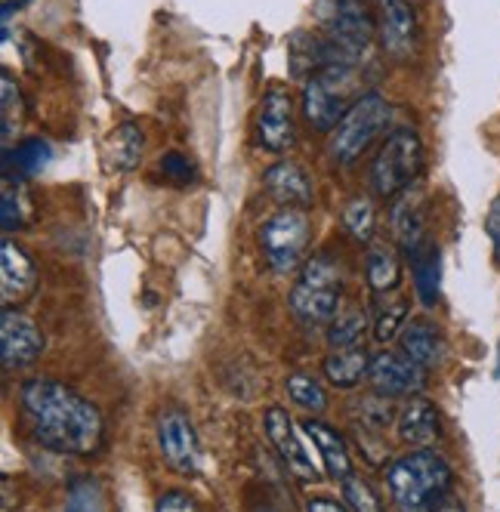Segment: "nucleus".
Returning a JSON list of instances; mask_svg holds the SVG:
<instances>
[{
	"label": "nucleus",
	"mask_w": 500,
	"mask_h": 512,
	"mask_svg": "<svg viewBox=\"0 0 500 512\" xmlns=\"http://www.w3.org/2000/svg\"><path fill=\"white\" fill-rule=\"evenodd\" d=\"M362 96V75L355 62H334L303 81V115L318 133H334Z\"/></svg>",
	"instance_id": "3"
},
{
	"label": "nucleus",
	"mask_w": 500,
	"mask_h": 512,
	"mask_svg": "<svg viewBox=\"0 0 500 512\" xmlns=\"http://www.w3.org/2000/svg\"><path fill=\"white\" fill-rule=\"evenodd\" d=\"M343 229L349 232L352 241L368 244V241L374 238V229H377V210H374V201H371V198H362V195L349 198L346 207H343Z\"/></svg>",
	"instance_id": "27"
},
{
	"label": "nucleus",
	"mask_w": 500,
	"mask_h": 512,
	"mask_svg": "<svg viewBox=\"0 0 500 512\" xmlns=\"http://www.w3.org/2000/svg\"><path fill=\"white\" fill-rule=\"evenodd\" d=\"M389 118H392L389 102L380 93H365L343 115V121L334 127L331 145H328L331 161L334 164H343V167L355 164V161H359L371 149L374 139L386 130Z\"/></svg>",
	"instance_id": "5"
},
{
	"label": "nucleus",
	"mask_w": 500,
	"mask_h": 512,
	"mask_svg": "<svg viewBox=\"0 0 500 512\" xmlns=\"http://www.w3.org/2000/svg\"><path fill=\"white\" fill-rule=\"evenodd\" d=\"M494 377H500V346H497V368H494Z\"/></svg>",
	"instance_id": "41"
},
{
	"label": "nucleus",
	"mask_w": 500,
	"mask_h": 512,
	"mask_svg": "<svg viewBox=\"0 0 500 512\" xmlns=\"http://www.w3.org/2000/svg\"><path fill=\"white\" fill-rule=\"evenodd\" d=\"M312 16L349 56L359 59L374 41V16L368 0H312Z\"/></svg>",
	"instance_id": "7"
},
{
	"label": "nucleus",
	"mask_w": 500,
	"mask_h": 512,
	"mask_svg": "<svg viewBox=\"0 0 500 512\" xmlns=\"http://www.w3.org/2000/svg\"><path fill=\"white\" fill-rule=\"evenodd\" d=\"M436 512H463V506H460L457 500H451V497H448V500H445V503H442Z\"/></svg>",
	"instance_id": "40"
},
{
	"label": "nucleus",
	"mask_w": 500,
	"mask_h": 512,
	"mask_svg": "<svg viewBox=\"0 0 500 512\" xmlns=\"http://www.w3.org/2000/svg\"><path fill=\"white\" fill-rule=\"evenodd\" d=\"M309 213L300 207H281L272 213L263 229H260V247L266 263L275 272H294L306 260V247H309Z\"/></svg>",
	"instance_id": "6"
},
{
	"label": "nucleus",
	"mask_w": 500,
	"mask_h": 512,
	"mask_svg": "<svg viewBox=\"0 0 500 512\" xmlns=\"http://www.w3.org/2000/svg\"><path fill=\"white\" fill-rule=\"evenodd\" d=\"M392 235H396V244L408 260L430 244V238H426V213L411 192L399 195L396 204H392Z\"/></svg>",
	"instance_id": "17"
},
{
	"label": "nucleus",
	"mask_w": 500,
	"mask_h": 512,
	"mask_svg": "<svg viewBox=\"0 0 500 512\" xmlns=\"http://www.w3.org/2000/svg\"><path fill=\"white\" fill-rule=\"evenodd\" d=\"M392 417H396V411H392L389 398L386 395H365L359 401H352V420H355V429H359V435H380Z\"/></svg>",
	"instance_id": "25"
},
{
	"label": "nucleus",
	"mask_w": 500,
	"mask_h": 512,
	"mask_svg": "<svg viewBox=\"0 0 500 512\" xmlns=\"http://www.w3.org/2000/svg\"><path fill=\"white\" fill-rule=\"evenodd\" d=\"M423 139L417 130L411 127H399L392 130L371 161V192L377 198H399L405 192H411V186L417 182L420 170H423Z\"/></svg>",
	"instance_id": "4"
},
{
	"label": "nucleus",
	"mask_w": 500,
	"mask_h": 512,
	"mask_svg": "<svg viewBox=\"0 0 500 512\" xmlns=\"http://www.w3.org/2000/svg\"><path fill=\"white\" fill-rule=\"evenodd\" d=\"M411 272H414V287H417L420 303L426 309H433L439 300V287H442V256L433 241L411 256Z\"/></svg>",
	"instance_id": "23"
},
{
	"label": "nucleus",
	"mask_w": 500,
	"mask_h": 512,
	"mask_svg": "<svg viewBox=\"0 0 500 512\" xmlns=\"http://www.w3.org/2000/svg\"><path fill=\"white\" fill-rule=\"evenodd\" d=\"M0 223H4V232H13L22 223V201H19V192H13V179H4V210H0Z\"/></svg>",
	"instance_id": "36"
},
{
	"label": "nucleus",
	"mask_w": 500,
	"mask_h": 512,
	"mask_svg": "<svg viewBox=\"0 0 500 512\" xmlns=\"http://www.w3.org/2000/svg\"><path fill=\"white\" fill-rule=\"evenodd\" d=\"M377 34L386 56L396 62H411L420 44V25L411 0H380Z\"/></svg>",
	"instance_id": "10"
},
{
	"label": "nucleus",
	"mask_w": 500,
	"mask_h": 512,
	"mask_svg": "<svg viewBox=\"0 0 500 512\" xmlns=\"http://www.w3.org/2000/svg\"><path fill=\"white\" fill-rule=\"evenodd\" d=\"M303 432H306V438L312 442V448H315V454L321 457V463H325V469H328V475L331 479H346V475H352V460H349V448H346V442H343V435L334 429V426H328V423H321V420H306L303 423Z\"/></svg>",
	"instance_id": "18"
},
{
	"label": "nucleus",
	"mask_w": 500,
	"mask_h": 512,
	"mask_svg": "<svg viewBox=\"0 0 500 512\" xmlns=\"http://www.w3.org/2000/svg\"><path fill=\"white\" fill-rule=\"evenodd\" d=\"M34 287H38V266H34L22 244L4 238V244H0V294H4V306L13 309L25 303L34 294Z\"/></svg>",
	"instance_id": "14"
},
{
	"label": "nucleus",
	"mask_w": 500,
	"mask_h": 512,
	"mask_svg": "<svg viewBox=\"0 0 500 512\" xmlns=\"http://www.w3.org/2000/svg\"><path fill=\"white\" fill-rule=\"evenodd\" d=\"M408 300L405 297H396V300H386L380 309H377V321H374V337L380 343H389L392 337L402 334V327L408 324Z\"/></svg>",
	"instance_id": "32"
},
{
	"label": "nucleus",
	"mask_w": 500,
	"mask_h": 512,
	"mask_svg": "<svg viewBox=\"0 0 500 512\" xmlns=\"http://www.w3.org/2000/svg\"><path fill=\"white\" fill-rule=\"evenodd\" d=\"M22 408L38 442L59 454H93L102 442V414L71 386L41 377L22 386Z\"/></svg>",
	"instance_id": "1"
},
{
	"label": "nucleus",
	"mask_w": 500,
	"mask_h": 512,
	"mask_svg": "<svg viewBox=\"0 0 500 512\" xmlns=\"http://www.w3.org/2000/svg\"><path fill=\"white\" fill-rule=\"evenodd\" d=\"M365 272H368V284L374 294H389V290H396L402 284V260H399L396 247L374 244L368 250Z\"/></svg>",
	"instance_id": "24"
},
{
	"label": "nucleus",
	"mask_w": 500,
	"mask_h": 512,
	"mask_svg": "<svg viewBox=\"0 0 500 512\" xmlns=\"http://www.w3.org/2000/svg\"><path fill=\"white\" fill-rule=\"evenodd\" d=\"M0 352H4L7 368H25V364L38 361L44 352V334L28 315L7 309L0 315Z\"/></svg>",
	"instance_id": "13"
},
{
	"label": "nucleus",
	"mask_w": 500,
	"mask_h": 512,
	"mask_svg": "<svg viewBox=\"0 0 500 512\" xmlns=\"http://www.w3.org/2000/svg\"><path fill=\"white\" fill-rule=\"evenodd\" d=\"M399 346L411 361L420 364V368H436V364H442V358H445V340L439 334V327L423 318L408 321L402 327Z\"/></svg>",
	"instance_id": "20"
},
{
	"label": "nucleus",
	"mask_w": 500,
	"mask_h": 512,
	"mask_svg": "<svg viewBox=\"0 0 500 512\" xmlns=\"http://www.w3.org/2000/svg\"><path fill=\"white\" fill-rule=\"evenodd\" d=\"M411 4H414V0H411Z\"/></svg>",
	"instance_id": "42"
},
{
	"label": "nucleus",
	"mask_w": 500,
	"mask_h": 512,
	"mask_svg": "<svg viewBox=\"0 0 500 512\" xmlns=\"http://www.w3.org/2000/svg\"><path fill=\"white\" fill-rule=\"evenodd\" d=\"M0 96H4V108H0V127H4V149H10L13 136L22 127L25 118V99L19 84L13 81L10 71H4V84H0Z\"/></svg>",
	"instance_id": "30"
},
{
	"label": "nucleus",
	"mask_w": 500,
	"mask_h": 512,
	"mask_svg": "<svg viewBox=\"0 0 500 512\" xmlns=\"http://www.w3.org/2000/svg\"><path fill=\"white\" fill-rule=\"evenodd\" d=\"M303 284L309 287H325V290H340L343 284V272L334 260H328V256H309V260L303 263V275H300Z\"/></svg>",
	"instance_id": "33"
},
{
	"label": "nucleus",
	"mask_w": 500,
	"mask_h": 512,
	"mask_svg": "<svg viewBox=\"0 0 500 512\" xmlns=\"http://www.w3.org/2000/svg\"><path fill=\"white\" fill-rule=\"evenodd\" d=\"M158 512H204L186 491H167L158 497Z\"/></svg>",
	"instance_id": "37"
},
{
	"label": "nucleus",
	"mask_w": 500,
	"mask_h": 512,
	"mask_svg": "<svg viewBox=\"0 0 500 512\" xmlns=\"http://www.w3.org/2000/svg\"><path fill=\"white\" fill-rule=\"evenodd\" d=\"M142 149H146V133L136 121H124L121 127H115L112 136V164L118 170H133L142 158Z\"/></svg>",
	"instance_id": "26"
},
{
	"label": "nucleus",
	"mask_w": 500,
	"mask_h": 512,
	"mask_svg": "<svg viewBox=\"0 0 500 512\" xmlns=\"http://www.w3.org/2000/svg\"><path fill=\"white\" fill-rule=\"evenodd\" d=\"M284 386H288V395L297 408L309 411V414H325L328 408V392L325 386H321L312 374H288V380H284Z\"/></svg>",
	"instance_id": "29"
},
{
	"label": "nucleus",
	"mask_w": 500,
	"mask_h": 512,
	"mask_svg": "<svg viewBox=\"0 0 500 512\" xmlns=\"http://www.w3.org/2000/svg\"><path fill=\"white\" fill-rule=\"evenodd\" d=\"M343 500L349 503L352 512H383L380 497L365 479H359V475H346L343 479Z\"/></svg>",
	"instance_id": "34"
},
{
	"label": "nucleus",
	"mask_w": 500,
	"mask_h": 512,
	"mask_svg": "<svg viewBox=\"0 0 500 512\" xmlns=\"http://www.w3.org/2000/svg\"><path fill=\"white\" fill-rule=\"evenodd\" d=\"M386 485L399 512H436L451 497L454 472L436 451L414 448L411 454L389 463Z\"/></svg>",
	"instance_id": "2"
},
{
	"label": "nucleus",
	"mask_w": 500,
	"mask_h": 512,
	"mask_svg": "<svg viewBox=\"0 0 500 512\" xmlns=\"http://www.w3.org/2000/svg\"><path fill=\"white\" fill-rule=\"evenodd\" d=\"M266 435H269L272 448L278 451V457L284 460V466H288L300 482H318L321 479V469L306 454L300 435H297V426H294L288 411L278 408V405H272L266 411Z\"/></svg>",
	"instance_id": "12"
},
{
	"label": "nucleus",
	"mask_w": 500,
	"mask_h": 512,
	"mask_svg": "<svg viewBox=\"0 0 500 512\" xmlns=\"http://www.w3.org/2000/svg\"><path fill=\"white\" fill-rule=\"evenodd\" d=\"M158 167H161V173H164V179L170 182V186H192V182L198 179L195 164L183 152H167Z\"/></svg>",
	"instance_id": "35"
},
{
	"label": "nucleus",
	"mask_w": 500,
	"mask_h": 512,
	"mask_svg": "<svg viewBox=\"0 0 500 512\" xmlns=\"http://www.w3.org/2000/svg\"><path fill=\"white\" fill-rule=\"evenodd\" d=\"M321 371L331 380V386L337 389H352L359 386L362 377L371 374V355L368 349L359 343V346H343V349H331V355L321 364Z\"/></svg>",
	"instance_id": "21"
},
{
	"label": "nucleus",
	"mask_w": 500,
	"mask_h": 512,
	"mask_svg": "<svg viewBox=\"0 0 500 512\" xmlns=\"http://www.w3.org/2000/svg\"><path fill=\"white\" fill-rule=\"evenodd\" d=\"M306 512H346V506L337 500H328V497H315L306 503Z\"/></svg>",
	"instance_id": "39"
},
{
	"label": "nucleus",
	"mask_w": 500,
	"mask_h": 512,
	"mask_svg": "<svg viewBox=\"0 0 500 512\" xmlns=\"http://www.w3.org/2000/svg\"><path fill=\"white\" fill-rule=\"evenodd\" d=\"M368 327V315L355 306H340L337 318L331 321L328 327V343L331 349H343V346H359L362 343V334Z\"/></svg>",
	"instance_id": "28"
},
{
	"label": "nucleus",
	"mask_w": 500,
	"mask_h": 512,
	"mask_svg": "<svg viewBox=\"0 0 500 512\" xmlns=\"http://www.w3.org/2000/svg\"><path fill=\"white\" fill-rule=\"evenodd\" d=\"M371 383L377 395L386 398H414L426 386V368L411 361L405 352H380L371 358Z\"/></svg>",
	"instance_id": "11"
},
{
	"label": "nucleus",
	"mask_w": 500,
	"mask_h": 512,
	"mask_svg": "<svg viewBox=\"0 0 500 512\" xmlns=\"http://www.w3.org/2000/svg\"><path fill=\"white\" fill-rule=\"evenodd\" d=\"M485 232H488V238H491V244H494V250H497V256H500V195H497V198L491 201V207H488Z\"/></svg>",
	"instance_id": "38"
},
{
	"label": "nucleus",
	"mask_w": 500,
	"mask_h": 512,
	"mask_svg": "<svg viewBox=\"0 0 500 512\" xmlns=\"http://www.w3.org/2000/svg\"><path fill=\"white\" fill-rule=\"evenodd\" d=\"M158 448L164 463L180 472V475H195L201 466V445L198 432L183 408H164L158 417Z\"/></svg>",
	"instance_id": "8"
},
{
	"label": "nucleus",
	"mask_w": 500,
	"mask_h": 512,
	"mask_svg": "<svg viewBox=\"0 0 500 512\" xmlns=\"http://www.w3.org/2000/svg\"><path fill=\"white\" fill-rule=\"evenodd\" d=\"M263 189L281 207H300V210H306L315 201L312 176L297 161H278V164H272L263 173Z\"/></svg>",
	"instance_id": "15"
},
{
	"label": "nucleus",
	"mask_w": 500,
	"mask_h": 512,
	"mask_svg": "<svg viewBox=\"0 0 500 512\" xmlns=\"http://www.w3.org/2000/svg\"><path fill=\"white\" fill-rule=\"evenodd\" d=\"M65 512H105V491L93 475H81L68 485Z\"/></svg>",
	"instance_id": "31"
},
{
	"label": "nucleus",
	"mask_w": 500,
	"mask_h": 512,
	"mask_svg": "<svg viewBox=\"0 0 500 512\" xmlns=\"http://www.w3.org/2000/svg\"><path fill=\"white\" fill-rule=\"evenodd\" d=\"M291 312L297 315L300 324L318 327V324H331L340 312V290H325V287H309L297 284L291 290Z\"/></svg>",
	"instance_id": "19"
},
{
	"label": "nucleus",
	"mask_w": 500,
	"mask_h": 512,
	"mask_svg": "<svg viewBox=\"0 0 500 512\" xmlns=\"http://www.w3.org/2000/svg\"><path fill=\"white\" fill-rule=\"evenodd\" d=\"M50 158H53V152L44 139H38V136L22 139L16 149H4V179L22 182V179L38 176L50 164Z\"/></svg>",
	"instance_id": "22"
},
{
	"label": "nucleus",
	"mask_w": 500,
	"mask_h": 512,
	"mask_svg": "<svg viewBox=\"0 0 500 512\" xmlns=\"http://www.w3.org/2000/svg\"><path fill=\"white\" fill-rule=\"evenodd\" d=\"M442 435V420L433 401H426L420 395L408 398L405 408L399 414V438L411 448H430L439 442Z\"/></svg>",
	"instance_id": "16"
},
{
	"label": "nucleus",
	"mask_w": 500,
	"mask_h": 512,
	"mask_svg": "<svg viewBox=\"0 0 500 512\" xmlns=\"http://www.w3.org/2000/svg\"><path fill=\"white\" fill-rule=\"evenodd\" d=\"M257 139L266 152L284 155L297 145V115L288 87L272 84L263 93L260 115H257Z\"/></svg>",
	"instance_id": "9"
}]
</instances>
